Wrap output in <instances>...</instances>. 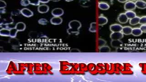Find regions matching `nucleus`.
<instances>
[{
	"instance_id": "obj_5",
	"label": "nucleus",
	"mask_w": 146,
	"mask_h": 82,
	"mask_svg": "<svg viewBox=\"0 0 146 82\" xmlns=\"http://www.w3.org/2000/svg\"><path fill=\"white\" fill-rule=\"evenodd\" d=\"M122 28L123 27L122 25L119 24H112L110 27V29L112 32H121L122 31Z\"/></svg>"
},
{
	"instance_id": "obj_6",
	"label": "nucleus",
	"mask_w": 146,
	"mask_h": 82,
	"mask_svg": "<svg viewBox=\"0 0 146 82\" xmlns=\"http://www.w3.org/2000/svg\"><path fill=\"white\" fill-rule=\"evenodd\" d=\"M129 19L127 17L125 13H122L119 15L117 17V20L120 23L122 24H125L128 21Z\"/></svg>"
},
{
	"instance_id": "obj_32",
	"label": "nucleus",
	"mask_w": 146,
	"mask_h": 82,
	"mask_svg": "<svg viewBox=\"0 0 146 82\" xmlns=\"http://www.w3.org/2000/svg\"><path fill=\"white\" fill-rule=\"evenodd\" d=\"M143 33H146V25H141L140 27Z\"/></svg>"
},
{
	"instance_id": "obj_38",
	"label": "nucleus",
	"mask_w": 146,
	"mask_h": 82,
	"mask_svg": "<svg viewBox=\"0 0 146 82\" xmlns=\"http://www.w3.org/2000/svg\"><path fill=\"white\" fill-rule=\"evenodd\" d=\"M136 0H127V1H129V2H134V1H135Z\"/></svg>"
},
{
	"instance_id": "obj_11",
	"label": "nucleus",
	"mask_w": 146,
	"mask_h": 82,
	"mask_svg": "<svg viewBox=\"0 0 146 82\" xmlns=\"http://www.w3.org/2000/svg\"><path fill=\"white\" fill-rule=\"evenodd\" d=\"M123 43L120 40H112L111 42V45L112 48H118L123 46Z\"/></svg>"
},
{
	"instance_id": "obj_24",
	"label": "nucleus",
	"mask_w": 146,
	"mask_h": 82,
	"mask_svg": "<svg viewBox=\"0 0 146 82\" xmlns=\"http://www.w3.org/2000/svg\"><path fill=\"white\" fill-rule=\"evenodd\" d=\"M29 3L31 5H33V6H39L40 5V1L39 0H28Z\"/></svg>"
},
{
	"instance_id": "obj_15",
	"label": "nucleus",
	"mask_w": 146,
	"mask_h": 82,
	"mask_svg": "<svg viewBox=\"0 0 146 82\" xmlns=\"http://www.w3.org/2000/svg\"><path fill=\"white\" fill-rule=\"evenodd\" d=\"M98 7L102 10H107L110 8V5L105 2H100L98 3Z\"/></svg>"
},
{
	"instance_id": "obj_8",
	"label": "nucleus",
	"mask_w": 146,
	"mask_h": 82,
	"mask_svg": "<svg viewBox=\"0 0 146 82\" xmlns=\"http://www.w3.org/2000/svg\"><path fill=\"white\" fill-rule=\"evenodd\" d=\"M49 7L48 5L46 4L39 5V7H38V11L40 13H46L49 12Z\"/></svg>"
},
{
	"instance_id": "obj_10",
	"label": "nucleus",
	"mask_w": 146,
	"mask_h": 82,
	"mask_svg": "<svg viewBox=\"0 0 146 82\" xmlns=\"http://www.w3.org/2000/svg\"><path fill=\"white\" fill-rule=\"evenodd\" d=\"M108 22V20L107 18L103 15H101L98 17V23L99 26H104L105 24H107Z\"/></svg>"
},
{
	"instance_id": "obj_12",
	"label": "nucleus",
	"mask_w": 146,
	"mask_h": 82,
	"mask_svg": "<svg viewBox=\"0 0 146 82\" xmlns=\"http://www.w3.org/2000/svg\"><path fill=\"white\" fill-rule=\"evenodd\" d=\"M136 7L139 9H144L146 8V2L142 0H137L135 2Z\"/></svg>"
},
{
	"instance_id": "obj_2",
	"label": "nucleus",
	"mask_w": 146,
	"mask_h": 82,
	"mask_svg": "<svg viewBox=\"0 0 146 82\" xmlns=\"http://www.w3.org/2000/svg\"><path fill=\"white\" fill-rule=\"evenodd\" d=\"M124 9L127 11H133L136 8L135 3L133 2H127L125 3L124 6Z\"/></svg>"
},
{
	"instance_id": "obj_22",
	"label": "nucleus",
	"mask_w": 146,
	"mask_h": 82,
	"mask_svg": "<svg viewBox=\"0 0 146 82\" xmlns=\"http://www.w3.org/2000/svg\"><path fill=\"white\" fill-rule=\"evenodd\" d=\"M10 37L11 38H15L17 36V31L16 28H14L12 29H10Z\"/></svg>"
},
{
	"instance_id": "obj_21",
	"label": "nucleus",
	"mask_w": 146,
	"mask_h": 82,
	"mask_svg": "<svg viewBox=\"0 0 146 82\" xmlns=\"http://www.w3.org/2000/svg\"><path fill=\"white\" fill-rule=\"evenodd\" d=\"M99 52L100 53H110L111 48L109 46L105 45L99 48Z\"/></svg>"
},
{
	"instance_id": "obj_23",
	"label": "nucleus",
	"mask_w": 146,
	"mask_h": 82,
	"mask_svg": "<svg viewBox=\"0 0 146 82\" xmlns=\"http://www.w3.org/2000/svg\"><path fill=\"white\" fill-rule=\"evenodd\" d=\"M106 41L104 39L102 38L98 39V47L99 48L101 47L105 46L106 45Z\"/></svg>"
},
{
	"instance_id": "obj_4",
	"label": "nucleus",
	"mask_w": 146,
	"mask_h": 82,
	"mask_svg": "<svg viewBox=\"0 0 146 82\" xmlns=\"http://www.w3.org/2000/svg\"><path fill=\"white\" fill-rule=\"evenodd\" d=\"M51 13L54 17H60L63 15L64 14V11L60 8H56L52 11Z\"/></svg>"
},
{
	"instance_id": "obj_7",
	"label": "nucleus",
	"mask_w": 146,
	"mask_h": 82,
	"mask_svg": "<svg viewBox=\"0 0 146 82\" xmlns=\"http://www.w3.org/2000/svg\"><path fill=\"white\" fill-rule=\"evenodd\" d=\"M21 13L25 17H32L33 16V13L32 11L27 8H24L21 10Z\"/></svg>"
},
{
	"instance_id": "obj_29",
	"label": "nucleus",
	"mask_w": 146,
	"mask_h": 82,
	"mask_svg": "<svg viewBox=\"0 0 146 82\" xmlns=\"http://www.w3.org/2000/svg\"><path fill=\"white\" fill-rule=\"evenodd\" d=\"M7 7V4L5 3L4 1L1 0L0 1V8L1 9H3L5 8V7Z\"/></svg>"
},
{
	"instance_id": "obj_28",
	"label": "nucleus",
	"mask_w": 146,
	"mask_h": 82,
	"mask_svg": "<svg viewBox=\"0 0 146 82\" xmlns=\"http://www.w3.org/2000/svg\"><path fill=\"white\" fill-rule=\"evenodd\" d=\"M90 1L89 0H80V4L82 6L85 7V5L87 4H89Z\"/></svg>"
},
{
	"instance_id": "obj_17",
	"label": "nucleus",
	"mask_w": 146,
	"mask_h": 82,
	"mask_svg": "<svg viewBox=\"0 0 146 82\" xmlns=\"http://www.w3.org/2000/svg\"><path fill=\"white\" fill-rule=\"evenodd\" d=\"M10 30L7 28H3L0 30V35L1 36H10Z\"/></svg>"
},
{
	"instance_id": "obj_3",
	"label": "nucleus",
	"mask_w": 146,
	"mask_h": 82,
	"mask_svg": "<svg viewBox=\"0 0 146 82\" xmlns=\"http://www.w3.org/2000/svg\"><path fill=\"white\" fill-rule=\"evenodd\" d=\"M124 36V34L122 31L112 32L110 35V38L112 40H121Z\"/></svg>"
},
{
	"instance_id": "obj_37",
	"label": "nucleus",
	"mask_w": 146,
	"mask_h": 82,
	"mask_svg": "<svg viewBox=\"0 0 146 82\" xmlns=\"http://www.w3.org/2000/svg\"><path fill=\"white\" fill-rule=\"evenodd\" d=\"M66 2H72V1H73L74 0H65Z\"/></svg>"
},
{
	"instance_id": "obj_19",
	"label": "nucleus",
	"mask_w": 146,
	"mask_h": 82,
	"mask_svg": "<svg viewBox=\"0 0 146 82\" xmlns=\"http://www.w3.org/2000/svg\"><path fill=\"white\" fill-rule=\"evenodd\" d=\"M89 31L91 32H96L97 31V23L95 22H92L90 25Z\"/></svg>"
},
{
	"instance_id": "obj_30",
	"label": "nucleus",
	"mask_w": 146,
	"mask_h": 82,
	"mask_svg": "<svg viewBox=\"0 0 146 82\" xmlns=\"http://www.w3.org/2000/svg\"><path fill=\"white\" fill-rule=\"evenodd\" d=\"M6 26V27L7 29H12V28H15L16 27V24H13V23H10V24H7Z\"/></svg>"
},
{
	"instance_id": "obj_33",
	"label": "nucleus",
	"mask_w": 146,
	"mask_h": 82,
	"mask_svg": "<svg viewBox=\"0 0 146 82\" xmlns=\"http://www.w3.org/2000/svg\"><path fill=\"white\" fill-rule=\"evenodd\" d=\"M70 53H79L80 52V50L77 48H73L70 51Z\"/></svg>"
},
{
	"instance_id": "obj_25",
	"label": "nucleus",
	"mask_w": 146,
	"mask_h": 82,
	"mask_svg": "<svg viewBox=\"0 0 146 82\" xmlns=\"http://www.w3.org/2000/svg\"><path fill=\"white\" fill-rule=\"evenodd\" d=\"M38 22L39 24L42 25H46L48 23V21L45 18H41L38 21Z\"/></svg>"
},
{
	"instance_id": "obj_34",
	"label": "nucleus",
	"mask_w": 146,
	"mask_h": 82,
	"mask_svg": "<svg viewBox=\"0 0 146 82\" xmlns=\"http://www.w3.org/2000/svg\"><path fill=\"white\" fill-rule=\"evenodd\" d=\"M50 1V0H39V1H40V3H43V4H46V3H49V2Z\"/></svg>"
},
{
	"instance_id": "obj_18",
	"label": "nucleus",
	"mask_w": 146,
	"mask_h": 82,
	"mask_svg": "<svg viewBox=\"0 0 146 82\" xmlns=\"http://www.w3.org/2000/svg\"><path fill=\"white\" fill-rule=\"evenodd\" d=\"M140 17H135L132 18L131 19H130L129 21V23L132 26H135L137 24L139 23Z\"/></svg>"
},
{
	"instance_id": "obj_16",
	"label": "nucleus",
	"mask_w": 146,
	"mask_h": 82,
	"mask_svg": "<svg viewBox=\"0 0 146 82\" xmlns=\"http://www.w3.org/2000/svg\"><path fill=\"white\" fill-rule=\"evenodd\" d=\"M142 32L140 28H132L131 34L135 36H139L142 34Z\"/></svg>"
},
{
	"instance_id": "obj_20",
	"label": "nucleus",
	"mask_w": 146,
	"mask_h": 82,
	"mask_svg": "<svg viewBox=\"0 0 146 82\" xmlns=\"http://www.w3.org/2000/svg\"><path fill=\"white\" fill-rule=\"evenodd\" d=\"M125 13L126 14L127 17H128V18L129 19H131L132 18H133L136 16V13L132 11H127Z\"/></svg>"
},
{
	"instance_id": "obj_31",
	"label": "nucleus",
	"mask_w": 146,
	"mask_h": 82,
	"mask_svg": "<svg viewBox=\"0 0 146 82\" xmlns=\"http://www.w3.org/2000/svg\"><path fill=\"white\" fill-rule=\"evenodd\" d=\"M20 14H21V10L20 11L19 10H15V11H12V15H15V16L19 15Z\"/></svg>"
},
{
	"instance_id": "obj_14",
	"label": "nucleus",
	"mask_w": 146,
	"mask_h": 82,
	"mask_svg": "<svg viewBox=\"0 0 146 82\" xmlns=\"http://www.w3.org/2000/svg\"><path fill=\"white\" fill-rule=\"evenodd\" d=\"M132 30V28L130 26H125V27H123L122 32L124 35H129L130 34H131Z\"/></svg>"
},
{
	"instance_id": "obj_36",
	"label": "nucleus",
	"mask_w": 146,
	"mask_h": 82,
	"mask_svg": "<svg viewBox=\"0 0 146 82\" xmlns=\"http://www.w3.org/2000/svg\"><path fill=\"white\" fill-rule=\"evenodd\" d=\"M50 1H53L54 2H59V1H60L61 0H50Z\"/></svg>"
},
{
	"instance_id": "obj_26",
	"label": "nucleus",
	"mask_w": 146,
	"mask_h": 82,
	"mask_svg": "<svg viewBox=\"0 0 146 82\" xmlns=\"http://www.w3.org/2000/svg\"><path fill=\"white\" fill-rule=\"evenodd\" d=\"M20 4L23 7H27L30 4L28 0H21Z\"/></svg>"
},
{
	"instance_id": "obj_35",
	"label": "nucleus",
	"mask_w": 146,
	"mask_h": 82,
	"mask_svg": "<svg viewBox=\"0 0 146 82\" xmlns=\"http://www.w3.org/2000/svg\"><path fill=\"white\" fill-rule=\"evenodd\" d=\"M117 1L120 3H126L127 2V0H117Z\"/></svg>"
},
{
	"instance_id": "obj_27",
	"label": "nucleus",
	"mask_w": 146,
	"mask_h": 82,
	"mask_svg": "<svg viewBox=\"0 0 146 82\" xmlns=\"http://www.w3.org/2000/svg\"><path fill=\"white\" fill-rule=\"evenodd\" d=\"M139 24L141 25H146V16H143L140 17Z\"/></svg>"
},
{
	"instance_id": "obj_9",
	"label": "nucleus",
	"mask_w": 146,
	"mask_h": 82,
	"mask_svg": "<svg viewBox=\"0 0 146 82\" xmlns=\"http://www.w3.org/2000/svg\"><path fill=\"white\" fill-rule=\"evenodd\" d=\"M63 22V19L60 17H54L50 20V23L54 25H58L61 24Z\"/></svg>"
},
{
	"instance_id": "obj_13",
	"label": "nucleus",
	"mask_w": 146,
	"mask_h": 82,
	"mask_svg": "<svg viewBox=\"0 0 146 82\" xmlns=\"http://www.w3.org/2000/svg\"><path fill=\"white\" fill-rule=\"evenodd\" d=\"M16 29L18 31H24L26 28V25L24 22H19L16 24Z\"/></svg>"
},
{
	"instance_id": "obj_1",
	"label": "nucleus",
	"mask_w": 146,
	"mask_h": 82,
	"mask_svg": "<svg viewBox=\"0 0 146 82\" xmlns=\"http://www.w3.org/2000/svg\"><path fill=\"white\" fill-rule=\"evenodd\" d=\"M82 25L80 21L77 20L71 21L68 23V28L67 29V33L69 35H78L80 34V29Z\"/></svg>"
}]
</instances>
